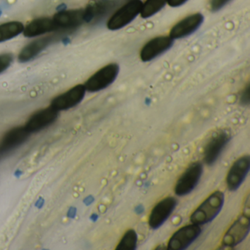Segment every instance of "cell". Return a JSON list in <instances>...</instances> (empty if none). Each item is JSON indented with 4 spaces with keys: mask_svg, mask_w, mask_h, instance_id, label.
<instances>
[{
    "mask_svg": "<svg viewBox=\"0 0 250 250\" xmlns=\"http://www.w3.org/2000/svg\"><path fill=\"white\" fill-rule=\"evenodd\" d=\"M120 66L117 63H110L96 71L84 83L86 90L96 93L110 86L118 77Z\"/></svg>",
    "mask_w": 250,
    "mask_h": 250,
    "instance_id": "3",
    "label": "cell"
},
{
    "mask_svg": "<svg viewBox=\"0 0 250 250\" xmlns=\"http://www.w3.org/2000/svg\"><path fill=\"white\" fill-rule=\"evenodd\" d=\"M59 115V112L52 106L45 108L33 114L24 125L26 129L31 133L37 132L44 129L53 124Z\"/></svg>",
    "mask_w": 250,
    "mask_h": 250,
    "instance_id": "15",
    "label": "cell"
},
{
    "mask_svg": "<svg viewBox=\"0 0 250 250\" xmlns=\"http://www.w3.org/2000/svg\"><path fill=\"white\" fill-rule=\"evenodd\" d=\"M188 0H168L167 4L172 8L181 6L187 2Z\"/></svg>",
    "mask_w": 250,
    "mask_h": 250,
    "instance_id": "25",
    "label": "cell"
},
{
    "mask_svg": "<svg viewBox=\"0 0 250 250\" xmlns=\"http://www.w3.org/2000/svg\"><path fill=\"white\" fill-rule=\"evenodd\" d=\"M231 140L228 130L221 129L215 132L209 139L203 150V159L206 165H213L220 156L224 149Z\"/></svg>",
    "mask_w": 250,
    "mask_h": 250,
    "instance_id": "5",
    "label": "cell"
},
{
    "mask_svg": "<svg viewBox=\"0 0 250 250\" xmlns=\"http://www.w3.org/2000/svg\"><path fill=\"white\" fill-rule=\"evenodd\" d=\"M203 20L204 17L200 13L188 16L172 27L169 36L173 40L188 37L198 30L203 24Z\"/></svg>",
    "mask_w": 250,
    "mask_h": 250,
    "instance_id": "14",
    "label": "cell"
},
{
    "mask_svg": "<svg viewBox=\"0 0 250 250\" xmlns=\"http://www.w3.org/2000/svg\"><path fill=\"white\" fill-rule=\"evenodd\" d=\"M178 201L173 197L160 200L152 209L148 218V225L153 229H159L169 219L176 208Z\"/></svg>",
    "mask_w": 250,
    "mask_h": 250,
    "instance_id": "9",
    "label": "cell"
},
{
    "mask_svg": "<svg viewBox=\"0 0 250 250\" xmlns=\"http://www.w3.org/2000/svg\"><path fill=\"white\" fill-rule=\"evenodd\" d=\"M231 1L232 0H210V9L213 12H216L222 9Z\"/></svg>",
    "mask_w": 250,
    "mask_h": 250,
    "instance_id": "24",
    "label": "cell"
},
{
    "mask_svg": "<svg viewBox=\"0 0 250 250\" xmlns=\"http://www.w3.org/2000/svg\"><path fill=\"white\" fill-rule=\"evenodd\" d=\"M225 203V194L216 191L208 197L190 216V222L201 225L211 222L220 213Z\"/></svg>",
    "mask_w": 250,
    "mask_h": 250,
    "instance_id": "1",
    "label": "cell"
},
{
    "mask_svg": "<svg viewBox=\"0 0 250 250\" xmlns=\"http://www.w3.org/2000/svg\"><path fill=\"white\" fill-rule=\"evenodd\" d=\"M60 38L61 36L54 35V36H45L33 41L21 49L19 55V61L21 62L32 61L52 43L60 41Z\"/></svg>",
    "mask_w": 250,
    "mask_h": 250,
    "instance_id": "16",
    "label": "cell"
},
{
    "mask_svg": "<svg viewBox=\"0 0 250 250\" xmlns=\"http://www.w3.org/2000/svg\"><path fill=\"white\" fill-rule=\"evenodd\" d=\"M55 31H57V28L52 19L39 18L27 24L22 33L25 37L34 38Z\"/></svg>",
    "mask_w": 250,
    "mask_h": 250,
    "instance_id": "17",
    "label": "cell"
},
{
    "mask_svg": "<svg viewBox=\"0 0 250 250\" xmlns=\"http://www.w3.org/2000/svg\"><path fill=\"white\" fill-rule=\"evenodd\" d=\"M250 231V216L243 213L232 224L224 235L222 246L231 248L236 247L246 239Z\"/></svg>",
    "mask_w": 250,
    "mask_h": 250,
    "instance_id": "7",
    "label": "cell"
},
{
    "mask_svg": "<svg viewBox=\"0 0 250 250\" xmlns=\"http://www.w3.org/2000/svg\"><path fill=\"white\" fill-rule=\"evenodd\" d=\"M13 56L11 54L0 55V74L6 71L13 62Z\"/></svg>",
    "mask_w": 250,
    "mask_h": 250,
    "instance_id": "22",
    "label": "cell"
},
{
    "mask_svg": "<svg viewBox=\"0 0 250 250\" xmlns=\"http://www.w3.org/2000/svg\"><path fill=\"white\" fill-rule=\"evenodd\" d=\"M118 5V0H97L84 9V22L95 24L106 17Z\"/></svg>",
    "mask_w": 250,
    "mask_h": 250,
    "instance_id": "13",
    "label": "cell"
},
{
    "mask_svg": "<svg viewBox=\"0 0 250 250\" xmlns=\"http://www.w3.org/2000/svg\"><path fill=\"white\" fill-rule=\"evenodd\" d=\"M52 19L56 27L57 31H71L85 23L84 9L60 11Z\"/></svg>",
    "mask_w": 250,
    "mask_h": 250,
    "instance_id": "10",
    "label": "cell"
},
{
    "mask_svg": "<svg viewBox=\"0 0 250 250\" xmlns=\"http://www.w3.org/2000/svg\"><path fill=\"white\" fill-rule=\"evenodd\" d=\"M86 92L84 84H77L55 98L51 103V106L58 112L71 109L84 99Z\"/></svg>",
    "mask_w": 250,
    "mask_h": 250,
    "instance_id": "12",
    "label": "cell"
},
{
    "mask_svg": "<svg viewBox=\"0 0 250 250\" xmlns=\"http://www.w3.org/2000/svg\"><path fill=\"white\" fill-rule=\"evenodd\" d=\"M24 26L20 21H9L0 24V43L11 40L23 33Z\"/></svg>",
    "mask_w": 250,
    "mask_h": 250,
    "instance_id": "19",
    "label": "cell"
},
{
    "mask_svg": "<svg viewBox=\"0 0 250 250\" xmlns=\"http://www.w3.org/2000/svg\"><path fill=\"white\" fill-rule=\"evenodd\" d=\"M202 233L200 225L190 224L182 227L169 238L167 249L169 250H183L188 248Z\"/></svg>",
    "mask_w": 250,
    "mask_h": 250,
    "instance_id": "6",
    "label": "cell"
},
{
    "mask_svg": "<svg viewBox=\"0 0 250 250\" xmlns=\"http://www.w3.org/2000/svg\"><path fill=\"white\" fill-rule=\"evenodd\" d=\"M250 84H247V86L244 87V90L241 92V95L239 97L240 104L242 106H249L250 102Z\"/></svg>",
    "mask_w": 250,
    "mask_h": 250,
    "instance_id": "23",
    "label": "cell"
},
{
    "mask_svg": "<svg viewBox=\"0 0 250 250\" xmlns=\"http://www.w3.org/2000/svg\"><path fill=\"white\" fill-rule=\"evenodd\" d=\"M173 43V39L169 36L153 38L142 48L140 54V59L143 62L153 61L169 50Z\"/></svg>",
    "mask_w": 250,
    "mask_h": 250,
    "instance_id": "11",
    "label": "cell"
},
{
    "mask_svg": "<svg viewBox=\"0 0 250 250\" xmlns=\"http://www.w3.org/2000/svg\"><path fill=\"white\" fill-rule=\"evenodd\" d=\"M138 235L134 229H130L124 234L117 246L116 250H134L137 249Z\"/></svg>",
    "mask_w": 250,
    "mask_h": 250,
    "instance_id": "21",
    "label": "cell"
},
{
    "mask_svg": "<svg viewBox=\"0 0 250 250\" xmlns=\"http://www.w3.org/2000/svg\"><path fill=\"white\" fill-rule=\"evenodd\" d=\"M250 170V156H241L237 159L228 171L226 178L227 187L231 191H235L242 185Z\"/></svg>",
    "mask_w": 250,
    "mask_h": 250,
    "instance_id": "8",
    "label": "cell"
},
{
    "mask_svg": "<svg viewBox=\"0 0 250 250\" xmlns=\"http://www.w3.org/2000/svg\"><path fill=\"white\" fill-rule=\"evenodd\" d=\"M30 134V133L24 126L13 128L4 137L0 146L1 150L5 151L20 146L28 138Z\"/></svg>",
    "mask_w": 250,
    "mask_h": 250,
    "instance_id": "18",
    "label": "cell"
},
{
    "mask_svg": "<svg viewBox=\"0 0 250 250\" xmlns=\"http://www.w3.org/2000/svg\"><path fill=\"white\" fill-rule=\"evenodd\" d=\"M143 2L141 0H130L118 8L108 20L107 28L109 30H121L134 21L140 14Z\"/></svg>",
    "mask_w": 250,
    "mask_h": 250,
    "instance_id": "2",
    "label": "cell"
},
{
    "mask_svg": "<svg viewBox=\"0 0 250 250\" xmlns=\"http://www.w3.org/2000/svg\"><path fill=\"white\" fill-rule=\"evenodd\" d=\"M203 173V165L201 162L191 164L177 181L175 193L179 197L190 194L198 185Z\"/></svg>",
    "mask_w": 250,
    "mask_h": 250,
    "instance_id": "4",
    "label": "cell"
},
{
    "mask_svg": "<svg viewBox=\"0 0 250 250\" xmlns=\"http://www.w3.org/2000/svg\"><path fill=\"white\" fill-rule=\"evenodd\" d=\"M168 0H146L142 5L140 15L143 18L153 17L159 13L167 4Z\"/></svg>",
    "mask_w": 250,
    "mask_h": 250,
    "instance_id": "20",
    "label": "cell"
}]
</instances>
